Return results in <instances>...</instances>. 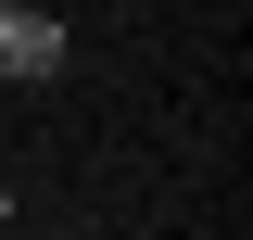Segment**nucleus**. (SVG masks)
<instances>
[{
  "label": "nucleus",
  "instance_id": "1",
  "mask_svg": "<svg viewBox=\"0 0 253 240\" xmlns=\"http://www.w3.org/2000/svg\"><path fill=\"white\" fill-rule=\"evenodd\" d=\"M0 76H63V13H26V0H0Z\"/></svg>",
  "mask_w": 253,
  "mask_h": 240
},
{
  "label": "nucleus",
  "instance_id": "2",
  "mask_svg": "<svg viewBox=\"0 0 253 240\" xmlns=\"http://www.w3.org/2000/svg\"><path fill=\"white\" fill-rule=\"evenodd\" d=\"M0 228H13V177H0Z\"/></svg>",
  "mask_w": 253,
  "mask_h": 240
}]
</instances>
